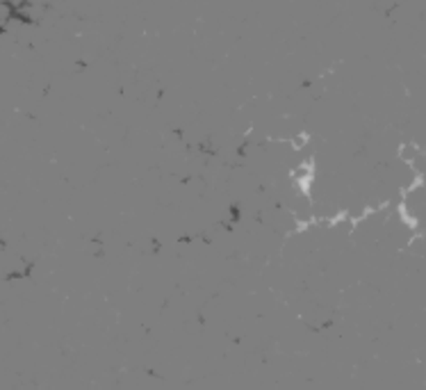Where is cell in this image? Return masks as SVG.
Returning a JSON list of instances; mask_svg holds the SVG:
<instances>
[{
    "label": "cell",
    "mask_w": 426,
    "mask_h": 390,
    "mask_svg": "<svg viewBox=\"0 0 426 390\" xmlns=\"http://www.w3.org/2000/svg\"><path fill=\"white\" fill-rule=\"evenodd\" d=\"M0 3H3V5H9V7H12L14 12H16V9H18L21 5H23L26 0H0Z\"/></svg>",
    "instance_id": "6da1fadb"
}]
</instances>
